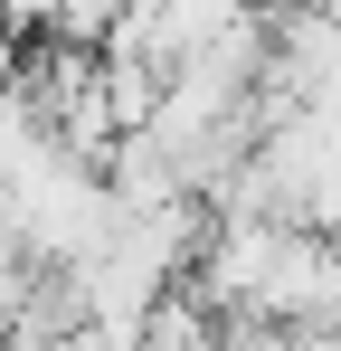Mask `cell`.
Here are the masks:
<instances>
[{
	"label": "cell",
	"mask_w": 341,
	"mask_h": 351,
	"mask_svg": "<svg viewBox=\"0 0 341 351\" xmlns=\"http://www.w3.org/2000/svg\"><path fill=\"white\" fill-rule=\"evenodd\" d=\"M133 0H57V19H48V38L57 48H105L114 38V19H123Z\"/></svg>",
	"instance_id": "1"
},
{
	"label": "cell",
	"mask_w": 341,
	"mask_h": 351,
	"mask_svg": "<svg viewBox=\"0 0 341 351\" xmlns=\"http://www.w3.org/2000/svg\"><path fill=\"white\" fill-rule=\"evenodd\" d=\"M0 19L19 29V38H48V19H57V0H0Z\"/></svg>",
	"instance_id": "2"
},
{
	"label": "cell",
	"mask_w": 341,
	"mask_h": 351,
	"mask_svg": "<svg viewBox=\"0 0 341 351\" xmlns=\"http://www.w3.org/2000/svg\"><path fill=\"white\" fill-rule=\"evenodd\" d=\"M19 58H29V48H19V29H10V19H0V86H10V76H19Z\"/></svg>",
	"instance_id": "3"
}]
</instances>
